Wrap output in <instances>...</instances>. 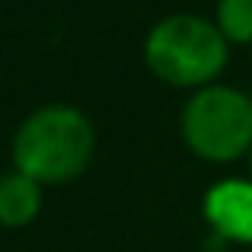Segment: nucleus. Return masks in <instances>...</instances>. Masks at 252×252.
<instances>
[{
	"label": "nucleus",
	"mask_w": 252,
	"mask_h": 252,
	"mask_svg": "<svg viewBox=\"0 0 252 252\" xmlns=\"http://www.w3.org/2000/svg\"><path fill=\"white\" fill-rule=\"evenodd\" d=\"M230 42L201 16H166L144 38V61L169 86H208L227 67Z\"/></svg>",
	"instance_id": "nucleus-2"
},
{
	"label": "nucleus",
	"mask_w": 252,
	"mask_h": 252,
	"mask_svg": "<svg viewBox=\"0 0 252 252\" xmlns=\"http://www.w3.org/2000/svg\"><path fill=\"white\" fill-rule=\"evenodd\" d=\"M182 137L208 163H233L252 150V96L230 86H204L182 109Z\"/></svg>",
	"instance_id": "nucleus-3"
},
{
	"label": "nucleus",
	"mask_w": 252,
	"mask_h": 252,
	"mask_svg": "<svg viewBox=\"0 0 252 252\" xmlns=\"http://www.w3.org/2000/svg\"><path fill=\"white\" fill-rule=\"evenodd\" d=\"M42 208V189L23 172L0 176V227H26Z\"/></svg>",
	"instance_id": "nucleus-5"
},
{
	"label": "nucleus",
	"mask_w": 252,
	"mask_h": 252,
	"mask_svg": "<svg viewBox=\"0 0 252 252\" xmlns=\"http://www.w3.org/2000/svg\"><path fill=\"white\" fill-rule=\"evenodd\" d=\"M217 29L227 42H252V0H220L217 3Z\"/></svg>",
	"instance_id": "nucleus-6"
},
{
	"label": "nucleus",
	"mask_w": 252,
	"mask_h": 252,
	"mask_svg": "<svg viewBox=\"0 0 252 252\" xmlns=\"http://www.w3.org/2000/svg\"><path fill=\"white\" fill-rule=\"evenodd\" d=\"M249 169H252V150H249Z\"/></svg>",
	"instance_id": "nucleus-7"
},
{
	"label": "nucleus",
	"mask_w": 252,
	"mask_h": 252,
	"mask_svg": "<svg viewBox=\"0 0 252 252\" xmlns=\"http://www.w3.org/2000/svg\"><path fill=\"white\" fill-rule=\"evenodd\" d=\"M96 134L90 118L74 105H42L16 128L13 163L16 172L38 185H61L90 166Z\"/></svg>",
	"instance_id": "nucleus-1"
},
{
	"label": "nucleus",
	"mask_w": 252,
	"mask_h": 252,
	"mask_svg": "<svg viewBox=\"0 0 252 252\" xmlns=\"http://www.w3.org/2000/svg\"><path fill=\"white\" fill-rule=\"evenodd\" d=\"M204 220L220 240L249 246L252 243V182L223 179L204 195Z\"/></svg>",
	"instance_id": "nucleus-4"
}]
</instances>
